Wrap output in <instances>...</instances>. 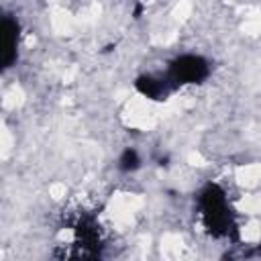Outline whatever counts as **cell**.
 <instances>
[{"instance_id": "obj_1", "label": "cell", "mask_w": 261, "mask_h": 261, "mask_svg": "<svg viewBox=\"0 0 261 261\" xmlns=\"http://www.w3.org/2000/svg\"><path fill=\"white\" fill-rule=\"evenodd\" d=\"M196 214L204 226V230L216 239L228 237L234 230V210L226 190L216 184L208 181L196 196Z\"/></svg>"}, {"instance_id": "obj_2", "label": "cell", "mask_w": 261, "mask_h": 261, "mask_svg": "<svg viewBox=\"0 0 261 261\" xmlns=\"http://www.w3.org/2000/svg\"><path fill=\"white\" fill-rule=\"evenodd\" d=\"M165 75L175 90L202 86L212 75V61L202 53L186 51V53H179L173 59H169Z\"/></svg>"}, {"instance_id": "obj_3", "label": "cell", "mask_w": 261, "mask_h": 261, "mask_svg": "<svg viewBox=\"0 0 261 261\" xmlns=\"http://www.w3.org/2000/svg\"><path fill=\"white\" fill-rule=\"evenodd\" d=\"M20 39H22L20 20L14 14H4L0 20V59H2L4 71L18 61Z\"/></svg>"}, {"instance_id": "obj_4", "label": "cell", "mask_w": 261, "mask_h": 261, "mask_svg": "<svg viewBox=\"0 0 261 261\" xmlns=\"http://www.w3.org/2000/svg\"><path fill=\"white\" fill-rule=\"evenodd\" d=\"M135 90L151 100V102H163L171 96V92H175V88L171 86V82L167 80V75H157V73H141L135 77Z\"/></svg>"}, {"instance_id": "obj_5", "label": "cell", "mask_w": 261, "mask_h": 261, "mask_svg": "<svg viewBox=\"0 0 261 261\" xmlns=\"http://www.w3.org/2000/svg\"><path fill=\"white\" fill-rule=\"evenodd\" d=\"M116 167L120 173H135L143 167V159H141V153L135 149V147H124L116 159Z\"/></svg>"}]
</instances>
